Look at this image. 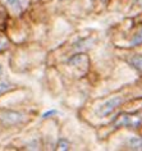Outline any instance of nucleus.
I'll use <instances>...</instances> for the list:
<instances>
[{
  "label": "nucleus",
  "mask_w": 142,
  "mask_h": 151,
  "mask_svg": "<svg viewBox=\"0 0 142 151\" xmlns=\"http://www.w3.org/2000/svg\"><path fill=\"white\" fill-rule=\"evenodd\" d=\"M10 88H12V85H10L9 82H6V81H1V82H0V93L8 91V90H10Z\"/></svg>",
  "instance_id": "1a4fd4ad"
},
{
  "label": "nucleus",
  "mask_w": 142,
  "mask_h": 151,
  "mask_svg": "<svg viewBox=\"0 0 142 151\" xmlns=\"http://www.w3.org/2000/svg\"><path fill=\"white\" fill-rule=\"evenodd\" d=\"M128 149L131 150H141L142 151V138L141 137H129L127 141Z\"/></svg>",
  "instance_id": "39448f33"
},
{
  "label": "nucleus",
  "mask_w": 142,
  "mask_h": 151,
  "mask_svg": "<svg viewBox=\"0 0 142 151\" xmlns=\"http://www.w3.org/2000/svg\"><path fill=\"white\" fill-rule=\"evenodd\" d=\"M26 119L24 114L14 110H1L0 111V123L5 127L17 126Z\"/></svg>",
  "instance_id": "f257e3e1"
},
{
  "label": "nucleus",
  "mask_w": 142,
  "mask_h": 151,
  "mask_svg": "<svg viewBox=\"0 0 142 151\" xmlns=\"http://www.w3.org/2000/svg\"><path fill=\"white\" fill-rule=\"evenodd\" d=\"M128 63L132 65L137 72L142 73V55H133L132 58L128 60Z\"/></svg>",
  "instance_id": "423d86ee"
},
{
  "label": "nucleus",
  "mask_w": 142,
  "mask_h": 151,
  "mask_svg": "<svg viewBox=\"0 0 142 151\" xmlns=\"http://www.w3.org/2000/svg\"><path fill=\"white\" fill-rule=\"evenodd\" d=\"M115 127H132V128H138L140 126H142V115L140 114H122L119 115L117 120L114 122Z\"/></svg>",
  "instance_id": "f03ea898"
},
{
  "label": "nucleus",
  "mask_w": 142,
  "mask_h": 151,
  "mask_svg": "<svg viewBox=\"0 0 142 151\" xmlns=\"http://www.w3.org/2000/svg\"><path fill=\"white\" fill-rule=\"evenodd\" d=\"M8 47V40L4 36H0V51Z\"/></svg>",
  "instance_id": "9d476101"
},
{
  "label": "nucleus",
  "mask_w": 142,
  "mask_h": 151,
  "mask_svg": "<svg viewBox=\"0 0 142 151\" xmlns=\"http://www.w3.org/2000/svg\"><path fill=\"white\" fill-rule=\"evenodd\" d=\"M26 1H27V0H6V4L12 9L16 10V12H22V10H24V8L27 6Z\"/></svg>",
  "instance_id": "20e7f679"
},
{
  "label": "nucleus",
  "mask_w": 142,
  "mask_h": 151,
  "mask_svg": "<svg viewBox=\"0 0 142 151\" xmlns=\"http://www.w3.org/2000/svg\"><path fill=\"white\" fill-rule=\"evenodd\" d=\"M54 114H57V110H49V111H46V113H44L42 114V118H49L50 115H54Z\"/></svg>",
  "instance_id": "9b49d317"
},
{
  "label": "nucleus",
  "mask_w": 142,
  "mask_h": 151,
  "mask_svg": "<svg viewBox=\"0 0 142 151\" xmlns=\"http://www.w3.org/2000/svg\"><path fill=\"white\" fill-rule=\"evenodd\" d=\"M123 101H124V99H123L122 96L111 97V99L106 100L105 103L101 105V106H99L98 114L101 115V116H108L109 114H111V113H113L118 106H120V105L123 104Z\"/></svg>",
  "instance_id": "7ed1b4c3"
},
{
  "label": "nucleus",
  "mask_w": 142,
  "mask_h": 151,
  "mask_svg": "<svg viewBox=\"0 0 142 151\" xmlns=\"http://www.w3.org/2000/svg\"><path fill=\"white\" fill-rule=\"evenodd\" d=\"M140 45H142V27L134 33L131 40V46H140Z\"/></svg>",
  "instance_id": "0eeeda50"
},
{
  "label": "nucleus",
  "mask_w": 142,
  "mask_h": 151,
  "mask_svg": "<svg viewBox=\"0 0 142 151\" xmlns=\"http://www.w3.org/2000/svg\"><path fill=\"white\" fill-rule=\"evenodd\" d=\"M58 147L60 150H68L69 149V142H68V139H65V138H60L58 141Z\"/></svg>",
  "instance_id": "6e6552de"
}]
</instances>
